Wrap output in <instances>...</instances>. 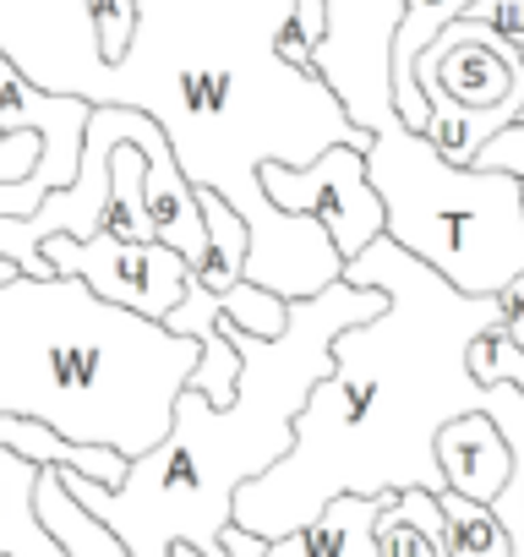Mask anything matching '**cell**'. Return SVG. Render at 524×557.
Segmentation results:
<instances>
[{
  "label": "cell",
  "mask_w": 524,
  "mask_h": 557,
  "mask_svg": "<svg viewBox=\"0 0 524 557\" xmlns=\"http://www.w3.org/2000/svg\"><path fill=\"white\" fill-rule=\"evenodd\" d=\"M12 278H17V268H12L7 257H0V285H12Z\"/></svg>",
  "instance_id": "44dd1931"
},
{
  "label": "cell",
  "mask_w": 524,
  "mask_h": 557,
  "mask_svg": "<svg viewBox=\"0 0 524 557\" xmlns=\"http://www.w3.org/2000/svg\"><path fill=\"white\" fill-rule=\"evenodd\" d=\"M377 513H383V497H334L307 530L269 541L262 557H377V541H372Z\"/></svg>",
  "instance_id": "30bf717a"
},
{
  "label": "cell",
  "mask_w": 524,
  "mask_h": 557,
  "mask_svg": "<svg viewBox=\"0 0 524 557\" xmlns=\"http://www.w3.org/2000/svg\"><path fill=\"white\" fill-rule=\"evenodd\" d=\"M39 262L55 278H77L88 285L104 307H121L132 318L164 323L191 285V268L159 246V240H115L110 230H99L93 240H72V235H50L39 246Z\"/></svg>",
  "instance_id": "5b68a950"
},
{
  "label": "cell",
  "mask_w": 524,
  "mask_h": 557,
  "mask_svg": "<svg viewBox=\"0 0 524 557\" xmlns=\"http://www.w3.org/2000/svg\"><path fill=\"white\" fill-rule=\"evenodd\" d=\"M39 519H45V530L61 541V552L66 557H126L121 552V541L99 524V519H88L66 492H61V481H55V470H45L39 475Z\"/></svg>",
  "instance_id": "4fadbf2b"
},
{
  "label": "cell",
  "mask_w": 524,
  "mask_h": 557,
  "mask_svg": "<svg viewBox=\"0 0 524 557\" xmlns=\"http://www.w3.org/2000/svg\"><path fill=\"white\" fill-rule=\"evenodd\" d=\"M170 557H197V552H191V546H175V552H170Z\"/></svg>",
  "instance_id": "7402d4cb"
},
{
  "label": "cell",
  "mask_w": 524,
  "mask_h": 557,
  "mask_svg": "<svg viewBox=\"0 0 524 557\" xmlns=\"http://www.w3.org/2000/svg\"><path fill=\"white\" fill-rule=\"evenodd\" d=\"M497 329H502V334L524 350V273H519L513 285L497 296Z\"/></svg>",
  "instance_id": "ffe728a7"
},
{
  "label": "cell",
  "mask_w": 524,
  "mask_h": 557,
  "mask_svg": "<svg viewBox=\"0 0 524 557\" xmlns=\"http://www.w3.org/2000/svg\"><path fill=\"white\" fill-rule=\"evenodd\" d=\"M257 186H262V197H269L279 213L323 224V235L334 240L339 262L361 257L383 235V202H377V191L366 181V153L350 148V143L323 148L301 170L262 164L257 170Z\"/></svg>",
  "instance_id": "8992f818"
},
{
  "label": "cell",
  "mask_w": 524,
  "mask_h": 557,
  "mask_svg": "<svg viewBox=\"0 0 524 557\" xmlns=\"http://www.w3.org/2000/svg\"><path fill=\"white\" fill-rule=\"evenodd\" d=\"M383 307V290L339 278L312 301H285L279 339H246L219 312V334L240 361L229 405L219 410L197 388H180L164 443L132 459L121 486H93L77 470H55L61 492L88 519H99L126 557H170L175 546H191L197 557H224L219 535L229 524L235 492L290 454L296 416L334 367V339L377 318Z\"/></svg>",
  "instance_id": "7a4b0ae2"
},
{
  "label": "cell",
  "mask_w": 524,
  "mask_h": 557,
  "mask_svg": "<svg viewBox=\"0 0 524 557\" xmlns=\"http://www.w3.org/2000/svg\"><path fill=\"white\" fill-rule=\"evenodd\" d=\"M39 465L0 448V557H66L39 519Z\"/></svg>",
  "instance_id": "8fae6325"
},
{
  "label": "cell",
  "mask_w": 524,
  "mask_h": 557,
  "mask_svg": "<svg viewBox=\"0 0 524 557\" xmlns=\"http://www.w3.org/2000/svg\"><path fill=\"white\" fill-rule=\"evenodd\" d=\"M415 88L421 99H448L459 110H502V104H524V61L513 45H502L497 34L475 28V23H448L432 50L415 61Z\"/></svg>",
  "instance_id": "52a82bcc"
},
{
  "label": "cell",
  "mask_w": 524,
  "mask_h": 557,
  "mask_svg": "<svg viewBox=\"0 0 524 557\" xmlns=\"http://www.w3.org/2000/svg\"><path fill=\"white\" fill-rule=\"evenodd\" d=\"M519 61H524V50H519Z\"/></svg>",
  "instance_id": "603a6c76"
},
{
  "label": "cell",
  "mask_w": 524,
  "mask_h": 557,
  "mask_svg": "<svg viewBox=\"0 0 524 557\" xmlns=\"http://www.w3.org/2000/svg\"><path fill=\"white\" fill-rule=\"evenodd\" d=\"M88 7V28H93V50L110 72H121L142 39V0H83Z\"/></svg>",
  "instance_id": "9a60e30c"
},
{
  "label": "cell",
  "mask_w": 524,
  "mask_h": 557,
  "mask_svg": "<svg viewBox=\"0 0 524 557\" xmlns=\"http://www.w3.org/2000/svg\"><path fill=\"white\" fill-rule=\"evenodd\" d=\"M45 159V137L39 132H7L0 137V186H12V181H28Z\"/></svg>",
  "instance_id": "d6986e66"
},
{
  "label": "cell",
  "mask_w": 524,
  "mask_h": 557,
  "mask_svg": "<svg viewBox=\"0 0 524 557\" xmlns=\"http://www.w3.org/2000/svg\"><path fill=\"white\" fill-rule=\"evenodd\" d=\"M366 181L383 202V240L459 296H502L524 273V186L513 175L453 170L394 121L366 148Z\"/></svg>",
  "instance_id": "277c9868"
},
{
  "label": "cell",
  "mask_w": 524,
  "mask_h": 557,
  "mask_svg": "<svg viewBox=\"0 0 524 557\" xmlns=\"http://www.w3.org/2000/svg\"><path fill=\"white\" fill-rule=\"evenodd\" d=\"M219 312H224V323L240 329L246 339H279V334H285V301L269 296V290H257V285H246V278L219 296Z\"/></svg>",
  "instance_id": "e0dca14e"
},
{
  "label": "cell",
  "mask_w": 524,
  "mask_h": 557,
  "mask_svg": "<svg viewBox=\"0 0 524 557\" xmlns=\"http://www.w3.org/2000/svg\"><path fill=\"white\" fill-rule=\"evenodd\" d=\"M508 443L502 432L486 421V416H459L437 432V475H442V492L464 497V503H481L491 508L497 492L508 486Z\"/></svg>",
  "instance_id": "ba28073f"
},
{
  "label": "cell",
  "mask_w": 524,
  "mask_h": 557,
  "mask_svg": "<svg viewBox=\"0 0 524 557\" xmlns=\"http://www.w3.org/2000/svg\"><path fill=\"white\" fill-rule=\"evenodd\" d=\"M442 503V535H448V557H508V535L491 519V508L464 503L453 492L437 497Z\"/></svg>",
  "instance_id": "5bb4252c"
},
{
  "label": "cell",
  "mask_w": 524,
  "mask_h": 557,
  "mask_svg": "<svg viewBox=\"0 0 524 557\" xmlns=\"http://www.w3.org/2000/svg\"><path fill=\"white\" fill-rule=\"evenodd\" d=\"M377 557H448V535H442V503L432 492H388L383 513L372 524Z\"/></svg>",
  "instance_id": "7c38bea8"
},
{
  "label": "cell",
  "mask_w": 524,
  "mask_h": 557,
  "mask_svg": "<svg viewBox=\"0 0 524 557\" xmlns=\"http://www.w3.org/2000/svg\"><path fill=\"white\" fill-rule=\"evenodd\" d=\"M197 356V339L104 307L77 278L17 273L0 285V416L39 421L77 448H110L126 465L153 454Z\"/></svg>",
  "instance_id": "3957f363"
},
{
  "label": "cell",
  "mask_w": 524,
  "mask_h": 557,
  "mask_svg": "<svg viewBox=\"0 0 524 557\" xmlns=\"http://www.w3.org/2000/svg\"><path fill=\"white\" fill-rule=\"evenodd\" d=\"M470 0H399V23L388 45V88H394V115L404 132H426V99L415 88V61L432 50V39L464 17Z\"/></svg>",
  "instance_id": "9c48e42d"
},
{
  "label": "cell",
  "mask_w": 524,
  "mask_h": 557,
  "mask_svg": "<svg viewBox=\"0 0 524 557\" xmlns=\"http://www.w3.org/2000/svg\"><path fill=\"white\" fill-rule=\"evenodd\" d=\"M464 372L475 377V388H519V394H524V350H519L497 323H491L486 334L470 339Z\"/></svg>",
  "instance_id": "2e32d148"
},
{
  "label": "cell",
  "mask_w": 524,
  "mask_h": 557,
  "mask_svg": "<svg viewBox=\"0 0 524 557\" xmlns=\"http://www.w3.org/2000/svg\"><path fill=\"white\" fill-rule=\"evenodd\" d=\"M345 285L383 290L388 307L334 339V367L307 394L290 454L235 492L229 524L257 541L307 530L334 497L410 486L442 497L437 432L481 416L486 388L464 372V350L497 323V296H459L383 235L345 262Z\"/></svg>",
  "instance_id": "6da1fadb"
},
{
  "label": "cell",
  "mask_w": 524,
  "mask_h": 557,
  "mask_svg": "<svg viewBox=\"0 0 524 557\" xmlns=\"http://www.w3.org/2000/svg\"><path fill=\"white\" fill-rule=\"evenodd\" d=\"M459 23H475V28L497 34L502 45L524 50V0H470Z\"/></svg>",
  "instance_id": "ac0fdd59"
}]
</instances>
